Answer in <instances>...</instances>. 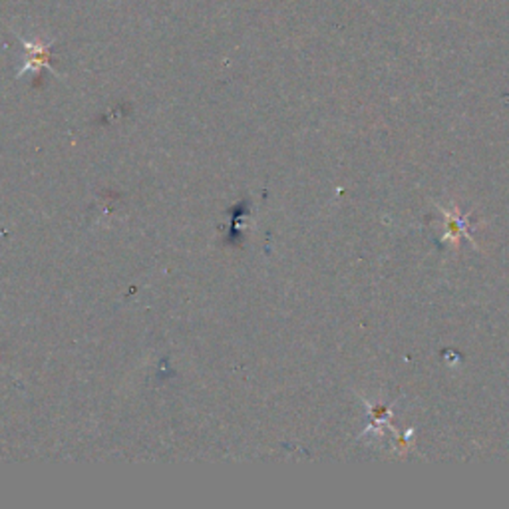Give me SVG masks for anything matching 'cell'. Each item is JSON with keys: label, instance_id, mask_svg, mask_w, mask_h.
I'll list each match as a JSON object with an SVG mask.
<instances>
[{"label": "cell", "instance_id": "1", "mask_svg": "<svg viewBox=\"0 0 509 509\" xmlns=\"http://www.w3.org/2000/svg\"><path fill=\"white\" fill-rule=\"evenodd\" d=\"M442 211L445 215V227H448V231H445L444 235V241H448L452 243L453 247L460 243L462 239V235L466 239L471 241L470 237V233H468V215H462L458 209H452V211H445V209L442 207Z\"/></svg>", "mask_w": 509, "mask_h": 509}]
</instances>
